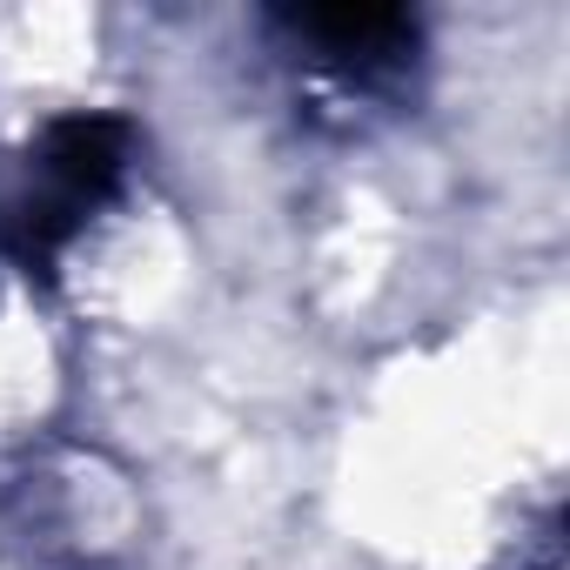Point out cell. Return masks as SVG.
<instances>
[{"label": "cell", "instance_id": "cell-1", "mask_svg": "<svg viewBox=\"0 0 570 570\" xmlns=\"http://www.w3.org/2000/svg\"><path fill=\"white\" fill-rule=\"evenodd\" d=\"M121 168H128L121 121H61L41 141V155L28 161V181L0 202V248L21 268L55 262V248L81 228V215L108 202Z\"/></svg>", "mask_w": 570, "mask_h": 570}]
</instances>
